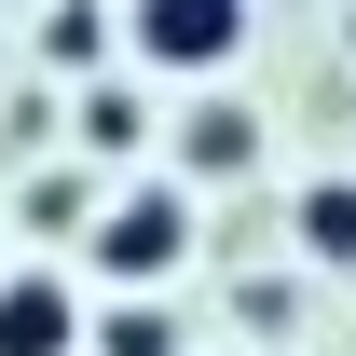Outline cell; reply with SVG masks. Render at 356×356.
<instances>
[{
	"label": "cell",
	"instance_id": "obj_1",
	"mask_svg": "<svg viewBox=\"0 0 356 356\" xmlns=\"http://www.w3.org/2000/svg\"><path fill=\"white\" fill-rule=\"evenodd\" d=\"M178 261H192V192H178V178L110 192V206H96V233H83V274H110L124 302H151Z\"/></svg>",
	"mask_w": 356,
	"mask_h": 356
},
{
	"label": "cell",
	"instance_id": "obj_2",
	"mask_svg": "<svg viewBox=\"0 0 356 356\" xmlns=\"http://www.w3.org/2000/svg\"><path fill=\"white\" fill-rule=\"evenodd\" d=\"M124 42L151 55V69H233V42H247V0H124Z\"/></svg>",
	"mask_w": 356,
	"mask_h": 356
},
{
	"label": "cell",
	"instance_id": "obj_3",
	"mask_svg": "<svg viewBox=\"0 0 356 356\" xmlns=\"http://www.w3.org/2000/svg\"><path fill=\"white\" fill-rule=\"evenodd\" d=\"M83 329H96V315H83V288H69V274H0V356H83Z\"/></svg>",
	"mask_w": 356,
	"mask_h": 356
},
{
	"label": "cell",
	"instance_id": "obj_4",
	"mask_svg": "<svg viewBox=\"0 0 356 356\" xmlns=\"http://www.w3.org/2000/svg\"><path fill=\"white\" fill-rule=\"evenodd\" d=\"M165 165H178V192H192V178H247L261 165V110H247V96H192L178 137H165Z\"/></svg>",
	"mask_w": 356,
	"mask_h": 356
},
{
	"label": "cell",
	"instance_id": "obj_5",
	"mask_svg": "<svg viewBox=\"0 0 356 356\" xmlns=\"http://www.w3.org/2000/svg\"><path fill=\"white\" fill-rule=\"evenodd\" d=\"M151 151V96L137 83H96L83 110H69V165H137Z\"/></svg>",
	"mask_w": 356,
	"mask_h": 356
},
{
	"label": "cell",
	"instance_id": "obj_6",
	"mask_svg": "<svg viewBox=\"0 0 356 356\" xmlns=\"http://www.w3.org/2000/svg\"><path fill=\"white\" fill-rule=\"evenodd\" d=\"M96 206H110V192H96L83 165H42V178H28V233H42V247H55V233H96Z\"/></svg>",
	"mask_w": 356,
	"mask_h": 356
},
{
	"label": "cell",
	"instance_id": "obj_7",
	"mask_svg": "<svg viewBox=\"0 0 356 356\" xmlns=\"http://www.w3.org/2000/svg\"><path fill=\"white\" fill-rule=\"evenodd\" d=\"M302 261L356 274V178H315V192H302Z\"/></svg>",
	"mask_w": 356,
	"mask_h": 356
},
{
	"label": "cell",
	"instance_id": "obj_8",
	"mask_svg": "<svg viewBox=\"0 0 356 356\" xmlns=\"http://www.w3.org/2000/svg\"><path fill=\"white\" fill-rule=\"evenodd\" d=\"M96 356H192V343H178L165 288H151V302H110V315H96Z\"/></svg>",
	"mask_w": 356,
	"mask_h": 356
},
{
	"label": "cell",
	"instance_id": "obj_9",
	"mask_svg": "<svg viewBox=\"0 0 356 356\" xmlns=\"http://www.w3.org/2000/svg\"><path fill=\"white\" fill-rule=\"evenodd\" d=\"M96 55H110V14L96 0H55L42 14V69H96Z\"/></svg>",
	"mask_w": 356,
	"mask_h": 356
},
{
	"label": "cell",
	"instance_id": "obj_10",
	"mask_svg": "<svg viewBox=\"0 0 356 356\" xmlns=\"http://www.w3.org/2000/svg\"><path fill=\"white\" fill-rule=\"evenodd\" d=\"M0 83H14V55H0Z\"/></svg>",
	"mask_w": 356,
	"mask_h": 356
}]
</instances>
